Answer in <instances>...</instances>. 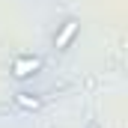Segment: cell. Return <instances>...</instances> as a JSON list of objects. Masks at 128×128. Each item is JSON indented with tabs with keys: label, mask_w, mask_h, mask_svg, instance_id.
I'll return each instance as SVG.
<instances>
[{
	"label": "cell",
	"mask_w": 128,
	"mask_h": 128,
	"mask_svg": "<svg viewBox=\"0 0 128 128\" xmlns=\"http://www.w3.org/2000/svg\"><path fill=\"white\" fill-rule=\"evenodd\" d=\"M15 104L24 107V110H39V107H42V98L30 96V92H18V96H15Z\"/></svg>",
	"instance_id": "3957f363"
},
{
	"label": "cell",
	"mask_w": 128,
	"mask_h": 128,
	"mask_svg": "<svg viewBox=\"0 0 128 128\" xmlns=\"http://www.w3.org/2000/svg\"><path fill=\"white\" fill-rule=\"evenodd\" d=\"M78 27H80V24H78L74 18H72V21H66L63 27H60V33H57V39H54V45H57V48H68V42L74 39Z\"/></svg>",
	"instance_id": "7a4b0ae2"
},
{
	"label": "cell",
	"mask_w": 128,
	"mask_h": 128,
	"mask_svg": "<svg viewBox=\"0 0 128 128\" xmlns=\"http://www.w3.org/2000/svg\"><path fill=\"white\" fill-rule=\"evenodd\" d=\"M42 68V60L39 57H33V54H18L15 57V63H12V74L18 78V80H24V78H30Z\"/></svg>",
	"instance_id": "6da1fadb"
},
{
	"label": "cell",
	"mask_w": 128,
	"mask_h": 128,
	"mask_svg": "<svg viewBox=\"0 0 128 128\" xmlns=\"http://www.w3.org/2000/svg\"><path fill=\"white\" fill-rule=\"evenodd\" d=\"M86 128H98V125H96V122H90V125H86Z\"/></svg>",
	"instance_id": "277c9868"
}]
</instances>
